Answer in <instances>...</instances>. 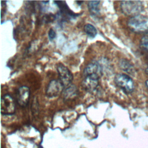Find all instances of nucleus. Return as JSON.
<instances>
[{
	"label": "nucleus",
	"mask_w": 148,
	"mask_h": 148,
	"mask_svg": "<svg viewBox=\"0 0 148 148\" xmlns=\"http://www.w3.org/2000/svg\"><path fill=\"white\" fill-rule=\"evenodd\" d=\"M1 106L2 114L12 115L15 112L16 105L14 100L9 94H6L2 97Z\"/></svg>",
	"instance_id": "39448f33"
},
{
	"label": "nucleus",
	"mask_w": 148,
	"mask_h": 148,
	"mask_svg": "<svg viewBox=\"0 0 148 148\" xmlns=\"http://www.w3.org/2000/svg\"><path fill=\"white\" fill-rule=\"evenodd\" d=\"M145 72H146V73H147V75H148V67L146 69V71H145Z\"/></svg>",
	"instance_id": "aec40b11"
},
{
	"label": "nucleus",
	"mask_w": 148,
	"mask_h": 148,
	"mask_svg": "<svg viewBox=\"0 0 148 148\" xmlns=\"http://www.w3.org/2000/svg\"><path fill=\"white\" fill-rule=\"evenodd\" d=\"M30 97L29 88L25 86L19 87L16 93V99L17 103L21 107H25L28 105Z\"/></svg>",
	"instance_id": "6e6552de"
},
{
	"label": "nucleus",
	"mask_w": 148,
	"mask_h": 148,
	"mask_svg": "<svg viewBox=\"0 0 148 148\" xmlns=\"http://www.w3.org/2000/svg\"><path fill=\"white\" fill-rule=\"evenodd\" d=\"M64 87L59 80L53 79L48 83L46 89V95L49 98L58 97L64 90Z\"/></svg>",
	"instance_id": "0eeeda50"
},
{
	"label": "nucleus",
	"mask_w": 148,
	"mask_h": 148,
	"mask_svg": "<svg viewBox=\"0 0 148 148\" xmlns=\"http://www.w3.org/2000/svg\"><path fill=\"white\" fill-rule=\"evenodd\" d=\"M84 31L87 36L91 38H94L97 34V29L91 24H86L84 26Z\"/></svg>",
	"instance_id": "4468645a"
},
{
	"label": "nucleus",
	"mask_w": 148,
	"mask_h": 148,
	"mask_svg": "<svg viewBox=\"0 0 148 148\" xmlns=\"http://www.w3.org/2000/svg\"><path fill=\"white\" fill-rule=\"evenodd\" d=\"M57 71L58 75V80L64 88L71 85L73 80V75L69 69L63 64H59L57 66Z\"/></svg>",
	"instance_id": "423d86ee"
},
{
	"label": "nucleus",
	"mask_w": 148,
	"mask_h": 148,
	"mask_svg": "<svg viewBox=\"0 0 148 148\" xmlns=\"http://www.w3.org/2000/svg\"><path fill=\"white\" fill-rule=\"evenodd\" d=\"M98 86L99 79L92 77H84L82 82V86L83 88L86 91L90 93L94 92L97 90Z\"/></svg>",
	"instance_id": "9d476101"
},
{
	"label": "nucleus",
	"mask_w": 148,
	"mask_h": 148,
	"mask_svg": "<svg viewBox=\"0 0 148 148\" xmlns=\"http://www.w3.org/2000/svg\"><path fill=\"white\" fill-rule=\"evenodd\" d=\"M119 64L120 68L124 72L131 75L134 73L135 69L133 65L127 60L121 59V60H120Z\"/></svg>",
	"instance_id": "ddd939ff"
},
{
	"label": "nucleus",
	"mask_w": 148,
	"mask_h": 148,
	"mask_svg": "<svg viewBox=\"0 0 148 148\" xmlns=\"http://www.w3.org/2000/svg\"><path fill=\"white\" fill-rule=\"evenodd\" d=\"M56 18V16H54V14H50V13H49L47 14H46L45 15L43 18H42V21L44 23H50V22H52Z\"/></svg>",
	"instance_id": "dca6fc26"
},
{
	"label": "nucleus",
	"mask_w": 148,
	"mask_h": 148,
	"mask_svg": "<svg viewBox=\"0 0 148 148\" xmlns=\"http://www.w3.org/2000/svg\"><path fill=\"white\" fill-rule=\"evenodd\" d=\"M115 84L127 94L131 93L134 89V83L131 77L126 74H117L114 78Z\"/></svg>",
	"instance_id": "7ed1b4c3"
},
{
	"label": "nucleus",
	"mask_w": 148,
	"mask_h": 148,
	"mask_svg": "<svg viewBox=\"0 0 148 148\" xmlns=\"http://www.w3.org/2000/svg\"><path fill=\"white\" fill-rule=\"evenodd\" d=\"M54 2L60 9V14L62 21L69 20L71 18H75L78 16L69 9L65 1H54Z\"/></svg>",
	"instance_id": "1a4fd4ad"
},
{
	"label": "nucleus",
	"mask_w": 148,
	"mask_h": 148,
	"mask_svg": "<svg viewBox=\"0 0 148 148\" xmlns=\"http://www.w3.org/2000/svg\"><path fill=\"white\" fill-rule=\"evenodd\" d=\"M99 1H91L87 3V7L90 14L94 17H98L100 15L99 8Z\"/></svg>",
	"instance_id": "f8f14e48"
},
{
	"label": "nucleus",
	"mask_w": 148,
	"mask_h": 148,
	"mask_svg": "<svg viewBox=\"0 0 148 148\" xmlns=\"http://www.w3.org/2000/svg\"><path fill=\"white\" fill-rule=\"evenodd\" d=\"M62 92L64 99L68 100L76 97L77 95L78 90L77 87L75 85L71 84L68 87L65 88Z\"/></svg>",
	"instance_id": "9b49d317"
},
{
	"label": "nucleus",
	"mask_w": 148,
	"mask_h": 148,
	"mask_svg": "<svg viewBox=\"0 0 148 148\" xmlns=\"http://www.w3.org/2000/svg\"><path fill=\"white\" fill-rule=\"evenodd\" d=\"M76 2L78 4V5H81V4L83 3V1H76Z\"/></svg>",
	"instance_id": "a211bd4d"
},
{
	"label": "nucleus",
	"mask_w": 148,
	"mask_h": 148,
	"mask_svg": "<svg viewBox=\"0 0 148 148\" xmlns=\"http://www.w3.org/2000/svg\"><path fill=\"white\" fill-rule=\"evenodd\" d=\"M120 7L124 14L132 17L139 14L143 10L142 2L139 1H121Z\"/></svg>",
	"instance_id": "f03ea898"
},
{
	"label": "nucleus",
	"mask_w": 148,
	"mask_h": 148,
	"mask_svg": "<svg viewBox=\"0 0 148 148\" xmlns=\"http://www.w3.org/2000/svg\"><path fill=\"white\" fill-rule=\"evenodd\" d=\"M48 36H49V40H50V41H53V40L56 38V31H55L53 28L50 29V30L49 31Z\"/></svg>",
	"instance_id": "f3484780"
},
{
	"label": "nucleus",
	"mask_w": 148,
	"mask_h": 148,
	"mask_svg": "<svg viewBox=\"0 0 148 148\" xmlns=\"http://www.w3.org/2000/svg\"><path fill=\"white\" fill-rule=\"evenodd\" d=\"M127 24L129 28L134 32L145 33L148 30V17L141 14L131 17Z\"/></svg>",
	"instance_id": "f257e3e1"
},
{
	"label": "nucleus",
	"mask_w": 148,
	"mask_h": 148,
	"mask_svg": "<svg viewBox=\"0 0 148 148\" xmlns=\"http://www.w3.org/2000/svg\"><path fill=\"white\" fill-rule=\"evenodd\" d=\"M140 46L148 51V30L145 33L140 40Z\"/></svg>",
	"instance_id": "2eb2a0df"
},
{
	"label": "nucleus",
	"mask_w": 148,
	"mask_h": 148,
	"mask_svg": "<svg viewBox=\"0 0 148 148\" xmlns=\"http://www.w3.org/2000/svg\"><path fill=\"white\" fill-rule=\"evenodd\" d=\"M103 66L98 61H94L89 63L83 71V76H89L99 79L102 76Z\"/></svg>",
	"instance_id": "20e7f679"
},
{
	"label": "nucleus",
	"mask_w": 148,
	"mask_h": 148,
	"mask_svg": "<svg viewBox=\"0 0 148 148\" xmlns=\"http://www.w3.org/2000/svg\"><path fill=\"white\" fill-rule=\"evenodd\" d=\"M145 84H146V87H147V88H148V80H146V82H145Z\"/></svg>",
	"instance_id": "6ab92c4d"
}]
</instances>
